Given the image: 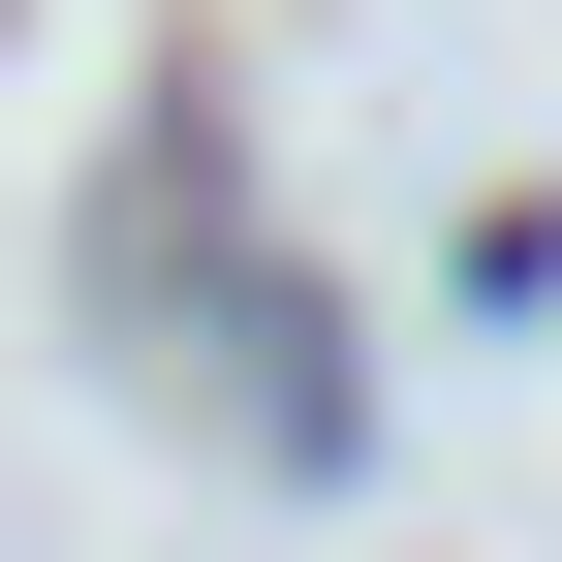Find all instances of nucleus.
Segmentation results:
<instances>
[]
</instances>
